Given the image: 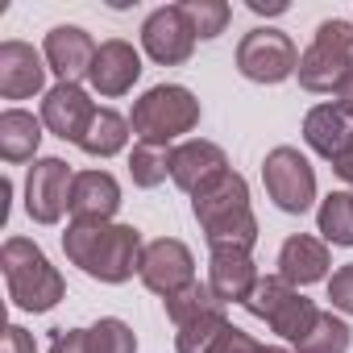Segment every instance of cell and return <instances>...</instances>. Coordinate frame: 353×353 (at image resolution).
Instances as JSON below:
<instances>
[{
  "instance_id": "6da1fadb",
  "label": "cell",
  "mask_w": 353,
  "mask_h": 353,
  "mask_svg": "<svg viewBox=\"0 0 353 353\" xmlns=\"http://www.w3.org/2000/svg\"><path fill=\"white\" fill-rule=\"evenodd\" d=\"M63 250L67 258L96 283H129L133 270H141V254L145 241L133 225H88V221H71L63 233Z\"/></svg>"
},
{
  "instance_id": "7a4b0ae2",
  "label": "cell",
  "mask_w": 353,
  "mask_h": 353,
  "mask_svg": "<svg viewBox=\"0 0 353 353\" xmlns=\"http://www.w3.org/2000/svg\"><path fill=\"white\" fill-rule=\"evenodd\" d=\"M192 208L212 250H254L258 216L250 208V183L237 170H229L225 179H216L200 196H192Z\"/></svg>"
},
{
  "instance_id": "3957f363",
  "label": "cell",
  "mask_w": 353,
  "mask_h": 353,
  "mask_svg": "<svg viewBox=\"0 0 353 353\" xmlns=\"http://www.w3.org/2000/svg\"><path fill=\"white\" fill-rule=\"evenodd\" d=\"M0 266H5L9 299H13L21 312H50V307L67 295L63 274L50 266V258H46L30 237H9L5 250H0Z\"/></svg>"
},
{
  "instance_id": "277c9868",
  "label": "cell",
  "mask_w": 353,
  "mask_h": 353,
  "mask_svg": "<svg viewBox=\"0 0 353 353\" xmlns=\"http://www.w3.org/2000/svg\"><path fill=\"white\" fill-rule=\"evenodd\" d=\"M129 125L141 145H170L200 125V100L183 83H158L133 104Z\"/></svg>"
},
{
  "instance_id": "5b68a950",
  "label": "cell",
  "mask_w": 353,
  "mask_h": 353,
  "mask_svg": "<svg viewBox=\"0 0 353 353\" xmlns=\"http://www.w3.org/2000/svg\"><path fill=\"white\" fill-rule=\"evenodd\" d=\"M299 88L316 92V96H336V88L353 75V21L332 17L320 21L312 46L299 54Z\"/></svg>"
},
{
  "instance_id": "8992f818",
  "label": "cell",
  "mask_w": 353,
  "mask_h": 353,
  "mask_svg": "<svg viewBox=\"0 0 353 353\" xmlns=\"http://www.w3.org/2000/svg\"><path fill=\"white\" fill-rule=\"evenodd\" d=\"M245 312L258 316V320H266V324H270L283 341H291V345H299V341L316 328V320H320V307H316L307 295H299V287H291L283 274L258 279L254 295L245 299Z\"/></svg>"
},
{
  "instance_id": "52a82bcc",
  "label": "cell",
  "mask_w": 353,
  "mask_h": 353,
  "mask_svg": "<svg viewBox=\"0 0 353 353\" xmlns=\"http://www.w3.org/2000/svg\"><path fill=\"white\" fill-rule=\"evenodd\" d=\"M262 183H266V196L274 200V208L299 216L312 208L316 200V170L312 162L295 150V145H274L262 162Z\"/></svg>"
},
{
  "instance_id": "ba28073f",
  "label": "cell",
  "mask_w": 353,
  "mask_h": 353,
  "mask_svg": "<svg viewBox=\"0 0 353 353\" xmlns=\"http://www.w3.org/2000/svg\"><path fill=\"white\" fill-rule=\"evenodd\" d=\"M237 71L250 83H283V79H291L299 71V50L283 30L258 26L237 46Z\"/></svg>"
},
{
  "instance_id": "9c48e42d",
  "label": "cell",
  "mask_w": 353,
  "mask_h": 353,
  "mask_svg": "<svg viewBox=\"0 0 353 353\" xmlns=\"http://www.w3.org/2000/svg\"><path fill=\"white\" fill-rule=\"evenodd\" d=\"M75 174L63 158H38L26 174V212L38 225H59L71 204Z\"/></svg>"
},
{
  "instance_id": "30bf717a",
  "label": "cell",
  "mask_w": 353,
  "mask_h": 353,
  "mask_svg": "<svg viewBox=\"0 0 353 353\" xmlns=\"http://www.w3.org/2000/svg\"><path fill=\"white\" fill-rule=\"evenodd\" d=\"M137 274H141V283L154 295L170 299L174 291H183L188 283H196V258H192V250L179 237H158V241L145 245Z\"/></svg>"
},
{
  "instance_id": "8fae6325",
  "label": "cell",
  "mask_w": 353,
  "mask_h": 353,
  "mask_svg": "<svg viewBox=\"0 0 353 353\" xmlns=\"http://www.w3.org/2000/svg\"><path fill=\"white\" fill-rule=\"evenodd\" d=\"M141 46H145V54H150L154 63L179 67V63H188L192 50H196V30H192V21L183 17L179 5L154 9V13L145 17V26H141Z\"/></svg>"
},
{
  "instance_id": "7c38bea8",
  "label": "cell",
  "mask_w": 353,
  "mask_h": 353,
  "mask_svg": "<svg viewBox=\"0 0 353 353\" xmlns=\"http://www.w3.org/2000/svg\"><path fill=\"white\" fill-rule=\"evenodd\" d=\"M229 174V158L216 141H204V137H192V141H179L170 150V179L174 188H183L188 196H200L204 188H212L216 179Z\"/></svg>"
},
{
  "instance_id": "4fadbf2b",
  "label": "cell",
  "mask_w": 353,
  "mask_h": 353,
  "mask_svg": "<svg viewBox=\"0 0 353 353\" xmlns=\"http://www.w3.org/2000/svg\"><path fill=\"white\" fill-rule=\"evenodd\" d=\"M46 54H38L30 42L9 38L0 42V96L5 100H30L46 88Z\"/></svg>"
},
{
  "instance_id": "5bb4252c",
  "label": "cell",
  "mask_w": 353,
  "mask_h": 353,
  "mask_svg": "<svg viewBox=\"0 0 353 353\" xmlns=\"http://www.w3.org/2000/svg\"><path fill=\"white\" fill-rule=\"evenodd\" d=\"M100 108L92 104V96L79 88V83H54L50 92H46V100H42V125L54 133V137H63V141H83V133H88V125H92V117H96Z\"/></svg>"
},
{
  "instance_id": "9a60e30c",
  "label": "cell",
  "mask_w": 353,
  "mask_h": 353,
  "mask_svg": "<svg viewBox=\"0 0 353 353\" xmlns=\"http://www.w3.org/2000/svg\"><path fill=\"white\" fill-rule=\"evenodd\" d=\"M96 42H92V34L88 30H79V26H54L50 34H46V46H42V54H46V67L59 75V83H79V79H88V71H92V63H96Z\"/></svg>"
},
{
  "instance_id": "2e32d148",
  "label": "cell",
  "mask_w": 353,
  "mask_h": 353,
  "mask_svg": "<svg viewBox=\"0 0 353 353\" xmlns=\"http://www.w3.org/2000/svg\"><path fill=\"white\" fill-rule=\"evenodd\" d=\"M137 79H141V54H137L125 38H108V42H100L96 63H92V71H88L92 92L117 100V96L133 92Z\"/></svg>"
},
{
  "instance_id": "e0dca14e",
  "label": "cell",
  "mask_w": 353,
  "mask_h": 353,
  "mask_svg": "<svg viewBox=\"0 0 353 353\" xmlns=\"http://www.w3.org/2000/svg\"><path fill=\"white\" fill-rule=\"evenodd\" d=\"M121 208V183L108 170H79L71 183V221H88V225H108Z\"/></svg>"
},
{
  "instance_id": "ac0fdd59",
  "label": "cell",
  "mask_w": 353,
  "mask_h": 353,
  "mask_svg": "<svg viewBox=\"0 0 353 353\" xmlns=\"http://www.w3.org/2000/svg\"><path fill=\"white\" fill-rule=\"evenodd\" d=\"M208 287L216 291L221 303H241L254 295L258 287V266L250 258V250H212L208 262Z\"/></svg>"
},
{
  "instance_id": "d6986e66",
  "label": "cell",
  "mask_w": 353,
  "mask_h": 353,
  "mask_svg": "<svg viewBox=\"0 0 353 353\" xmlns=\"http://www.w3.org/2000/svg\"><path fill=\"white\" fill-rule=\"evenodd\" d=\"M332 258H328V245L320 237H307V233H295L283 241L279 250V274L291 283V287H307V283H320L328 274Z\"/></svg>"
},
{
  "instance_id": "ffe728a7",
  "label": "cell",
  "mask_w": 353,
  "mask_h": 353,
  "mask_svg": "<svg viewBox=\"0 0 353 353\" xmlns=\"http://www.w3.org/2000/svg\"><path fill=\"white\" fill-rule=\"evenodd\" d=\"M353 129H349V117L336 108V104H316L307 117H303V141L307 150H316L320 158H336L345 145H349Z\"/></svg>"
},
{
  "instance_id": "44dd1931",
  "label": "cell",
  "mask_w": 353,
  "mask_h": 353,
  "mask_svg": "<svg viewBox=\"0 0 353 353\" xmlns=\"http://www.w3.org/2000/svg\"><path fill=\"white\" fill-rule=\"evenodd\" d=\"M42 117L26 112V108H9L0 112V158L5 162H38V145H42Z\"/></svg>"
},
{
  "instance_id": "7402d4cb",
  "label": "cell",
  "mask_w": 353,
  "mask_h": 353,
  "mask_svg": "<svg viewBox=\"0 0 353 353\" xmlns=\"http://www.w3.org/2000/svg\"><path fill=\"white\" fill-rule=\"evenodd\" d=\"M129 133H133V125H129L121 112L100 108V112L92 117V125H88V133H83L79 150H83V154H92V158H112V154H121V150H125Z\"/></svg>"
},
{
  "instance_id": "603a6c76",
  "label": "cell",
  "mask_w": 353,
  "mask_h": 353,
  "mask_svg": "<svg viewBox=\"0 0 353 353\" xmlns=\"http://www.w3.org/2000/svg\"><path fill=\"white\" fill-rule=\"evenodd\" d=\"M162 307H166V316L174 320V328H183V324H192V320H200V316H208V312H225V303L216 299V291L208 287V283H188L183 291H174L170 299H162Z\"/></svg>"
},
{
  "instance_id": "cb8c5ba5",
  "label": "cell",
  "mask_w": 353,
  "mask_h": 353,
  "mask_svg": "<svg viewBox=\"0 0 353 353\" xmlns=\"http://www.w3.org/2000/svg\"><path fill=\"white\" fill-rule=\"evenodd\" d=\"M316 225L328 245H353V192H328L320 200Z\"/></svg>"
},
{
  "instance_id": "d4e9b609",
  "label": "cell",
  "mask_w": 353,
  "mask_h": 353,
  "mask_svg": "<svg viewBox=\"0 0 353 353\" xmlns=\"http://www.w3.org/2000/svg\"><path fill=\"white\" fill-rule=\"evenodd\" d=\"M349 345H353V328H349L341 316L320 312L316 328H312L295 349H299V353H349Z\"/></svg>"
},
{
  "instance_id": "484cf974",
  "label": "cell",
  "mask_w": 353,
  "mask_h": 353,
  "mask_svg": "<svg viewBox=\"0 0 353 353\" xmlns=\"http://www.w3.org/2000/svg\"><path fill=\"white\" fill-rule=\"evenodd\" d=\"M83 341H88V353H137L133 328L117 316H104L92 328H83Z\"/></svg>"
},
{
  "instance_id": "4316f807",
  "label": "cell",
  "mask_w": 353,
  "mask_h": 353,
  "mask_svg": "<svg viewBox=\"0 0 353 353\" xmlns=\"http://www.w3.org/2000/svg\"><path fill=\"white\" fill-rule=\"evenodd\" d=\"M229 328V316L225 312H208L192 324H183L179 332H174V349L179 353H212V345L221 341V332Z\"/></svg>"
},
{
  "instance_id": "83f0119b",
  "label": "cell",
  "mask_w": 353,
  "mask_h": 353,
  "mask_svg": "<svg viewBox=\"0 0 353 353\" xmlns=\"http://www.w3.org/2000/svg\"><path fill=\"white\" fill-rule=\"evenodd\" d=\"M179 9H183V17L192 21V30H196L200 42L221 38L225 26H229V17H233V9L225 5V0H183Z\"/></svg>"
},
{
  "instance_id": "f1b7e54d",
  "label": "cell",
  "mask_w": 353,
  "mask_h": 353,
  "mask_svg": "<svg viewBox=\"0 0 353 353\" xmlns=\"http://www.w3.org/2000/svg\"><path fill=\"white\" fill-rule=\"evenodd\" d=\"M129 174L137 188H158L166 174H170V150L166 145H133L129 154Z\"/></svg>"
},
{
  "instance_id": "f546056e",
  "label": "cell",
  "mask_w": 353,
  "mask_h": 353,
  "mask_svg": "<svg viewBox=\"0 0 353 353\" xmlns=\"http://www.w3.org/2000/svg\"><path fill=\"white\" fill-rule=\"evenodd\" d=\"M328 299H332V307H336V312L353 316V262H349V266H341V270L328 279Z\"/></svg>"
},
{
  "instance_id": "4dcf8cb0",
  "label": "cell",
  "mask_w": 353,
  "mask_h": 353,
  "mask_svg": "<svg viewBox=\"0 0 353 353\" xmlns=\"http://www.w3.org/2000/svg\"><path fill=\"white\" fill-rule=\"evenodd\" d=\"M212 353H266V345H258L245 328H237V324H229L225 332H221V341L212 345Z\"/></svg>"
},
{
  "instance_id": "1f68e13d",
  "label": "cell",
  "mask_w": 353,
  "mask_h": 353,
  "mask_svg": "<svg viewBox=\"0 0 353 353\" xmlns=\"http://www.w3.org/2000/svg\"><path fill=\"white\" fill-rule=\"evenodd\" d=\"M50 353H88L83 328H54V336H50Z\"/></svg>"
},
{
  "instance_id": "d6a6232c",
  "label": "cell",
  "mask_w": 353,
  "mask_h": 353,
  "mask_svg": "<svg viewBox=\"0 0 353 353\" xmlns=\"http://www.w3.org/2000/svg\"><path fill=\"white\" fill-rule=\"evenodd\" d=\"M5 353H38V345L21 324H9L5 328Z\"/></svg>"
},
{
  "instance_id": "836d02e7",
  "label": "cell",
  "mask_w": 353,
  "mask_h": 353,
  "mask_svg": "<svg viewBox=\"0 0 353 353\" xmlns=\"http://www.w3.org/2000/svg\"><path fill=\"white\" fill-rule=\"evenodd\" d=\"M332 170L341 174V179H345L349 188H353V137H349V145H345V150L332 158Z\"/></svg>"
},
{
  "instance_id": "e575fe53",
  "label": "cell",
  "mask_w": 353,
  "mask_h": 353,
  "mask_svg": "<svg viewBox=\"0 0 353 353\" xmlns=\"http://www.w3.org/2000/svg\"><path fill=\"white\" fill-rule=\"evenodd\" d=\"M336 108H341V112H345V117L353 121V75H349V79H345V83L336 88Z\"/></svg>"
},
{
  "instance_id": "d590c367",
  "label": "cell",
  "mask_w": 353,
  "mask_h": 353,
  "mask_svg": "<svg viewBox=\"0 0 353 353\" xmlns=\"http://www.w3.org/2000/svg\"><path fill=\"white\" fill-rule=\"evenodd\" d=\"M254 13H287V5H262V0H250Z\"/></svg>"
},
{
  "instance_id": "8d00e7d4",
  "label": "cell",
  "mask_w": 353,
  "mask_h": 353,
  "mask_svg": "<svg viewBox=\"0 0 353 353\" xmlns=\"http://www.w3.org/2000/svg\"><path fill=\"white\" fill-rule=\"evenodd\" d=\"M266 353H291V349H279V345H266Z\"/></svg>"
}]
</instances>
